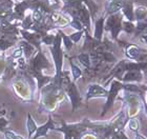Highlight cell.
I'll use <instances>...</instances> for the list:
<instances>
[{
    "label": "cell",
    "mask_w": 147,
    "mask_h": 139,
    "mask_svg": "<svg viewBox=\"0 0 147 139\" xmlns=\"http://www.w3.org/2000/svg\"><path fill=\"white\" fill-rule=\"evenodd\" d=\"M65 99L66 95L62 85H59L52 80L43 87H41V98H40V106L38 108V112L52 113Z\"/></svg>",
    "instance_id": "cell-1"
},
{
    "label": "cell",
    "mask_w": 147,
    "mask_h": 139,
    "mask_svg": "<svg viewBox=\"0 0 147 139\" xmlns=\"http://www.w3.org/2000/svg\"><path fill=\"white\" fill-rule=\"evenodd\" d=\"M51 66H52V64L49 63V59L45 56V54L42 52V49H37V53L34 56V58L30 59V63L26 66L25 72L36 79L39 90H41V87H43L45 84H47L53 80L52 77L44 76L42 74L43 68H49Z\"/></svg>",
    "instance_id": "cell-2"
},
{
    "label": "cell",
    "mask_w": 147,
    "mask_h": 139,
    "mask_svg": "<svg viewBox=\"0 0 147 139\" xmlns=\"http://www.w3.org/2000/svg\"><path fill=\"white\" fill-rule=\"evenodd\" d=\"M12 85L17 96L23 101L28 102L34 99V77H32L25 71L14 77Z\"/></svg>",
    "instance_id": "cell-3"
},
{
    "label": "cell",
    "mask_w": 147,
    "mask_h": 139,
    "mask_svg": "<svg viewBox=\"0 0 147 139\" xmlns=\"http://www.w3.org/2000/svg\"><path fill=\"white\" fill-rule=\"evenodd\" d=\"M51 53L54 60V65H55V76L53 77V81L55 83L61 85V76L62 71H63V58L64 54L62 51V38L60 35L59 30L56 31V37L54 40V43L49 46Z\"/></svg>",
    "instance_id": "cell-4"
},
{
    "label": "cell",
    "mask_w": 147,
    "mask_h": 139,
    "mask_svg": "<svg viewBox=\"0 0 147 139\" xmlns=\"http://www.w3.org/2000/svg\"><path fill=\"white\" fill-rule=\"evenodd\" d=\"M61 85L65 92V95L69 99L71 103V111L75 112L80 105L82 104V95L80 94L76 82H74L69 77V72L62 71Z\"/></svg>",
    "instance_id": "cell-5"
},
{
    "label": "cell",
    "mask_w": 147,
    "mask_h": 139,
    "mask_svg": "<svg viewBox=\"0 0 147 139\" xmlns=\"http://www.w3.org/2000/svg\"><path fill=\"white\" fill-rule=\"evenodd\" d=\"M123 97L120 98L123 101V106L125 108L128 118L137 117L140 112L143 110L142 106V99L138 94L129 93L126 91H122Z\"/></svg>",
    "instance_id": "cell-6"
},
{
    "label": "cell",
    "mask_w": 147,
    "mask_h": 139,
    "mask_svg": "<svg viewBox=\"0 0 147 139\" xmlns=\"http://www.w3.org/2000/svg\"><path fill=\"white\" fill-rule=\"evenodd\" d=\"M124 20L122 13H116L108 15L105 19L104 23V31H107L110 33L111 39L113 41H118L120 33L122 32V22Z\"/></svg>",
    "instance_id": "cell-7"
},
{
    "label": "cell",
    "mask_w": 147,
    "mask_h": 139,
    "mask_svg": "<svg viewBox=\"0 0 147 139\" xmlns=\"http://www.w3.org/2000/svg\"><path fill=\"white\" fill-rule=\"evenodd\" d=\"M110 87L108 90V95L106 97V102L103 105V110H102L101 116L102 118L104 117L105 115L107 114L108 112L113 108V103L116 101V99L118 98L119 94L123 91V82L119 81L118 79H113L110 81Z\"/></svg>",
    "instance_id": "cell-8"
},
{
    "label": "cell",
    "mask_w": 147,
    "mask_h": 139,
    "mask_svg": "<svg viewBox=\"0 0 147 139\" xmlns=\"http://www.w3.org/2000/svg\"><path fill=\"white\" fill-rule=\"evenodd\" d=\"M123 43L124 47V54H125V58L130 61H147V49H143L138 44L129 43V42H121Z\"/></svg>",
    "instance_id": "cell-9"
},
{
    "label": "cell",
    "mask_w": 147,
    "mask_h": 139,
    "mask_svg": "<svg viewBox=\"0 0 147 139\" xmlns=\"http://www.w3.org/2000/svg\"><path fill=\"white\" fill-rule=\"evenodd\" d=\"M108 95V90L105 87L98 83L89 84L85 94V101L88 102L92 98H106Z\"/></svg>",
    "instance_id": "cell-10"
},
{
    "label": "cell",
    "mask_w": 147,
    "mask_h": 139,
    "mask_svg": "<svg viewBox=\"0 0 147 139\" xmlns=\"http://www.w3.org/2000/svg\"><path fill=\"white\" fill-rule=\"evenodd\" d=\"M144 80V74L142 71H126L121 78V82L142 83Z\"/></svg>",
    "instance_id": "cell-11"
},
{
    "label": "cell",
    "mask_w": 147,
    "mask_h": 139,
    "mask_svg": "<svg viewBox=\"0 0 147 139\" xmlns=\"http://www.w3.org/2000/svg\"><path fill=\"white\" fill-rule=\"evenodd\" d=\"M55 127H56V122L53 120L52 116L49 115L47 121H46L44 124H42V125H40V127H37L36 133L34 134L33 138H31V139H39L40 137L46 136L47 132H49V131H54L55 130Z\"/></svg>",
    "instance_id": "cell-12"
},
{
    "label": "cell",
    "mask_w": 147,
    "mask_h": 139,
    "mask_svg": "<svg viewBox=\"0 0 147 139\" xmlns=\"http://www.w3.org/2000/svg\"><path fill=\"white\" fill-rule=\"evenodd\" d=\"M120 12L122 13L125 20L135 22V1L134 0H125L124 5Z\"/></svg>",
    "instance_id": "cell-13"
},
{
    "label": "cell",
    "mask_w": 147,
    "mask_h": 139,
    "mask_svg": "<svg viewBox=\"0 0 147 139\" xmlns=\"http://www.w3.org/2000/svg\"><path fill=\"white\" fill-rule=\"evenodd\" d=\"M106 15L103 14L99 18H96L95 20V28H94V34L92 37L97 40H103V35H104V23Z\"/></svg>",
    "instance_id": "cell-14"
},
{
    "label": "cell",
    "mask_w": 147,
    "mask_h": 139,
    "mask_svg": "<svg viewBox=\"0 0 147 139\" xmlns=\"http://www.w3.org/2000/svg\"><path fill=\"white\" fill-rule=\"evenodd\" d=\"M19 33L22 34V37L24 38L25 41H28V43L34 45L37 49H41V36L39 34H37L36 32L35 33H30V32L25 31V30H21Z\"/></svg>",
    "instance_id": "cell-15"
},
{
    "label": "cell",
    "mask_w": 147,
    "mask_h": 139,
    "mask_svg": "<svg viewBox=\"0 0 147 139\" xmlns=\"http://www.w3.org/2000/svg\"><path fill=\"white\" fill-rule=\"evenodd\" d=\"M124 2H125V0H113L110 2H107L106 5H105L104 14L106 16H108L120 12L121 9L123 7V5H124Z\"/></svg>",
    "instance_id": "cell-16"
},
{
    "label": "cell",
    "mask_w": 147,
    "mask_h": 139,
    "mask_svg": "<svg viewBox=\"0 0 147 139\" xmlns=\"http://www.w3.org/2000/svg\"><path fill=\"white\" fill-rule=\"evenodd\" d=\"M0 33L3 35H17L19 33L17 26L12 24L9 21H0Z\"/></svg>",
    "instance_id": "cell-17"
},
{
    "label": "cell",
    "mask_w": 147,
    "mask_h": 139,
    "mask_svg": "<svg viewBox=\"0 0 147 139\" xmlns=\"http://www.w3.org/2000/svg\"><path fill=\"white\" fill-rule=\"evenodd\" d=\"M77 59L85 68V70L87 72H89L92 70V59H90V55H89L88 52H82L80 53V54H78Z\"/></svg>",
    "instance_id": "cell-18"
},
{
    "label": "cell",
    "mask_w": 147,
    "mask_h": 139,
    "mask_svg": "<svg viewBox=\"0 0 147 139\" xmlns=\"http://www.w3.org/2000/svg\"><path fill=\"white\" fill-rule=\"evenodd\" d=\"M83 3L87 6V9H88L89 13H90L92 20V21H95L96 17H97V15H98V13H99L98 4H97L94 0H83Z\"/></svg>",
    "instance_id": "cell-19"
},
{
    "label": "cell",
    "mask_w": 147,
    "mask_h": 139,
    "mask_svg": "<svg viewBox=\"0 0 147 139\" xmlns=\"http://www.w3.org/2000/svg\"><path fill=\"white\" fill-rule=\"evenodd\" d=\"M68 59H69V64H71V77H73L71 80H73L74 82H76L78 79H80V78L82 77L83 72L76 63H74L73 58H68Z\"/></svg>",
    "instance_id": "cell-20"
},
{
    "label": "cell",
    "mask_w": 147,
    "mask_h": 139,
    "mask_svg": "<svg viewBox=\"0 0 147 139\" xmlns=\"http://www.w3.org/2000/svg\"><path fill=\"white\" fill-rule=\"evenodd\" d=\"M19 46L22 49V51H23V53H24V56L25 58L28 59H31V57L33 56V54L35 53V47L34 45H32L31 43H28V41H21L20 43H19Z\"/></svg>",
    "instance_id": "cell-21"
},
{
    "label": "cell",
    "mask_w": 147,
    "mask_h": 139,
    "mask_svg": "<svg viewBox=\"0 0 147 139\" xmlns=\"http://www.w3.org/2000/svg\"><path fill=\"white\" fill-rule=\"evenodd\" d=\"M37 125L36 121L33 119L31 114H28V120H26V129H28V139H31L33 137L37 131Z\"/></svg>",
    "instance_id": "cell-22"
},
{
    "label": "cell",
    "mask_w": 147,
    "mask_h": 139,
    "mask_svg": "<svg viewBox=\"0 0 147 139\" xmlns=\"http://www.w3.org/2000/svg\"><path fill=\"white\" fill-rule=\"evenodd\" d=\"M147 19V7L144 5L135 6V22Z\"/></svg>",
    "instance_id": "cell-23"
},
{
    "label": "cell",
    "mask_w": 147,
    "mask_h": 139,
    "mask_svg": "<svg viewBox=\"0 0 147 139\" xmlns=\"http://www.w3.org/2000/svg\"><path fill=\"white\" fill-rule=\"evenodd\" d=\"M136 30V22L128 21V20H123L122 22V32H125L127 35H134Z\"/></svg>",
    "instance_id": "cell-24"
},
{
    "label": "cell",
    "mask_w": 147,
    "mask_h": 139,
    "mask_svg": "<svg viewBox=\"0 0 147 139\" xmlns=\"http://www.w3.org/2000/svg\"><path fill=\"white\" fill-rule=\"evenodd\" d=\"M145 31H147V19L145 20H140V21H136V30L135 34L137 37H139L142 33H144Z\"/></svg>",
    "instance_id": "cell-25"
},
{
    "label": "cell",
    "mask_w": 147,
    "mask_h": 139,
    "mask_svg": "<svg viewBox=\"0 0 147 139\" xmlns=\"http://www.w3.org/2000/svg\"><path fill=\"white\" fill-rule=\"evenodd\" d=\"M128 129L131 132H139L140 131V121L137 117H132V118H129L128 121H127V124H126Z\"/></svg>",
    "instance_id": "cell-26"
},
{
    "label": "cell",
    "mask_w": 147,
    "mask_h": 139,
    "mask_svg": "<svg viewBox=\"0 0 147 139\" xmlns=\"http://www.w3.org/2000/svg\"><path fill=\"white\" fill-rule=\"evenodd\" d=\"M59 32H60V35H61V38H62V43L64 44L66 51H68V52H69V51L71 49V47H73V45H74V42L71 40L69 36L65 35L62 30H59Z\"/></svg>",
    "instance_id": "cell-27"
},
{
    "label": "cell",
    "mask_w": 147,
    "mask_h": 139,
    "mask_svg": "<svg viewBox=\"0 0 147 139\" xmlns=\"http://www.w3.org/2000/svg\"><path fill=\"white\" fill-rule=\"evenodd\" d=\"M84 33H85V30H82V31H77L73 34L69 35V38H71V40L73 41L74 43H78L82 37L84 36Z\"/></svg>",
    "instance_id": "cell-28"
},
{
    "label": "cell",
    "mask_w": 147,
    "mask_h": 139,
    "mask_svg": "<svg viewBox=\"0 0 147 139\" xmlns=\"http://www.w3.org/2000/svg\"><path fill=\"white\" fill-rule=\"evenodd\" d=\"M57 31V30H56ZM55 37H56V34H47L45 35V36H43L42 38H41V42H43V43H45L46 45H52L53 43H54V40H55Z\"/></svg>",
    "instance_id": "cell-29"
},
{
    "label": "cell",
    "mask_w": 147,
    "mask_h": 139,
    "mask_svg": "<svg viewBox=\"0 0 147 139\" xmlns=\"http://www.w3.org/2000/svg\"><path fill=\"white\" fill-rule=\"evenodd\" d=\"M80 139H99V136L94 132V131L87 130L81 134Z\"/></svg>",
    "instance_id": "cell-30"
},
{
    "label": "cell",
    "mask_w": 147,
    "mask_h": 139,
    "mask_svg": "<svg viewBox=\"0 0 147 139\" xmlns=\"http://www.w3.org/2000/svg\"><path fill=\"white\" fill-rule=\"evenodd\" d=\"M69 26L74 28L76 31H82V30H84V26H83L82 23L80 22V20H78V19H75V18H71Z\"/></svg>",
    "instance_id": "cell-31"
},
{
    "label": "cell",
    "mask_w": 147,
    "mask_h": 139,
    "mask_svg": "<svg viewBox=\"0 0 147 139\" xmlns=\"http://www.w3.org/2000/svg\"><path fill=\"white\" fill-rule=\"evenodd\" d=\"M33 23H34V20H33V18H32L31 16H28L26 18H24V20H23V22H22L21 26H22V28H23V30L28 31V30H31Z\"/></svg>",
    "instance_id": "cell-32"
},
{
    "label": "cell",
    "mask_w": 147,
    "mask_h": 139,
    "mask_svg": "<svg viewBox=\"0 0 147 139\" xmlns=\"http://www.w3.org/2000/svg\"><path fill=\"white\" fill-rule=\"evenodd\" d=\"M3 135H4V138L5 139H24L20 135H17L16 133H14L13 131L5 130L3 132Z\"/></svg>",
    "instance_id": "cell-33"
},
{
    "label": "cell",
    "mask_w": 147,
    "mask_h": 139,
    "mask_svg": "<svg viewBox=\"0 0 147 139\" xmlns=\"http://www.w3.org/2000/svg\"><path fill=\"white\" fill-rule=\"evenodd\" d=\"M109 139H129V138L126 136V134L124 133V130H119V131H116V132L110 136Z\"/></svg>",
    "instance_id": "cell-34"
},
{
    "label": "cell",
    "mask_w": 147,
    "mask_h": 139,
    "mask_svg": "<svg viewBox=\"0 0 147 139\" xmlns=\"http://www.w3.org/2000/svg\"><path fill=\"white\" fill-rule=\"evenodd\" d=\"M6 65H7V59L4 58L3 56H0V79H1V77L4 74Z\"/></svg>",
    "instance_id": "cell-35"
},
{
    "label": "cell",
    "mask_w": 147,
    "mask_h": 139,
    "mask_svg": "<svg viewBox=\"0 0 147 139\" xmlns=\"http://www.w3.org/2000/svg\"><path fill=\"white\" fill-rule=\"evenodd\" d=\"M22 55H23V51H22V49L19 46L18 49H16L13 51L11 57H12L13 59H18V58H21Z\"/></svg>",
    "instance_id": "cell-36"
},
{
    "label": "cell",
    "mask_w": 147,
    "mask_h": 139,
    "mask_svg": "<svg viewBox=\"0 0 147 139\" xmlns=\"http://www.w3.org/2000/svg\"><path fill=\"white\" fill-rule=\"evenodd\" d=\"M9 123V121L7 119L3 117H0V132H4L5 131V127H7V124Z\"/></svg>",
    "instance_id": "cell-37"
},
{
    "label": "cell",
    "mask_w": 147,
    "mask_h": 139,
    "mask_svg": "<svg viewBox=\"0 0 147 139\" xmlns=\"http://www.w3.org/2000/svg\"><path fill=\"white\" fill-rule=\"evenodd\" d=\"M139 39L142 43H144L145 45H147V31H145L144 33H142L140 36H139Z\"/></svg>",
    "instance_id": "cell-38"
},
{
    "label": "cell",
    "mask_w": 147,
    "mask_h": 139,
    "mask_svg": "<svg viewBox=\"0 0 147 139\" xmlns=\"http://www.w3.org/2000/svg\"><path fill=\"white\" fill-rule=\"evenodd\" d=\"M134 139H147L145 136H143L141 133H140V131L139 132H135V138Z\"/></svg>",
    "instance_id": "cell-39"
},
{
    "label": "cell",
    "mask_w": 147,
    "mask_h": 139,
    "mask_svg": "<svg viewBox=\"0 0 147 139\" xmlns=\"http://www.w3.org/2000/svg\"><path fill=\"white\" fill-rule=\"evenodd\" d=\"M142 106H143V111H144L145 115H146V120H147V104L145 103V101L142 99Z\"/></svg>",
    "instance_id": "cell-40"
},
{
    "label": "cell",
    "mask_w": 147,
    "mask_h": 139,
    "mask_svg": "<svg viewBox=\"0 0 147 139\" xmlns=\"http://www.w3.org/2000/svg\"><path fill=\"white\" fill-rule=\"evenodd\" d=\"M140 97H141V99H143V100H144L145 103L147 104V90L145 91V94H144V95H141Z\"/></svg>",
    "instance_id": "cell-41"
},
{
    "label": "cell",
    "mask_w": 147,
    "mask_h": 139,
    "mask_svg": "<svg viewBox=\"0 0 147 139\" xmlns=\"http://www.w3.org/2000/svg\"><path fill=\"white\" fill-rule=\"evenodd\" d=\"M5 114H6V111H5V110H0V117L4 116Z\"/></svg>",
    "instance_id": "cell-42"
},
{
    "label": "cell",
    "mask_w": 147,
    "mask_h": 139,
    "mask_svg": "<svg viewBox=\"0 0 147 139\" xmlns=\"http://www.w3.org/2000/svg\"><path fill=\"white\" fill-rule=\"evenodd\" d=\"M53 1H54L55 3H57V4H59V3L61 2V0H53Z\"/></svg>",
    "instance_id": "cell-43"
},
{
    "label": "cell",
    "mask_w": 147,
    "mask_h": 139,
    "mask_svg": "<svg viewBox=\"0 0 147 139\" xmlns=\"http://www.w3.org/2000/svg\"><path fill=\"white\" fill-rule=\"evenodd\" d=\"M61 1H62V2H63V3H65V2H66V1H67V0H61Z\"/></svg>",
    "instance_id": "cell-44"
},
{
    "label": "cell",
    "mask_w": 147,
    "mask_h": 139,
    "mask_svg": "<svg viewBox=\"0 0 147 139\" xmlns=\"http://www.w3.org/2000/svg\"><path fill=\"white\" fill-rule=\"evenodd\" d=\"M106 1H107V2H110V1H113V0H106Z\"/></svg>",
    "instance_id": "cell-45"
},
{
    "label": "cell",
    "mask_w": 147,
    "mask_h": 139,
    "mask_svg": "<svg viewBox=\"0 0 147 139\" xmlns=\"http://www.w3.org/2000/svg\"><path fill=\"white\" fill-rule=\"evenodd\" d=\"M145 87H146V90H147V83H146V84H145Z\"/></svg>",
    "instance_id": "cell-46"
},
{
    "label": "cell",
    "mask_w": 147,
    "mask_h": 139,
    "mask_svg": "<svg viewBox=\"0 0 147 139\" xmlns=\"http://www.w3.org/2000/svg\"><path fill=\"white\" fill-rule=\"evenodd\" d=\"M99 139H103V138H99Z\"/></svg>",
    "instance_id": "cell-47"
}]
</instances>
